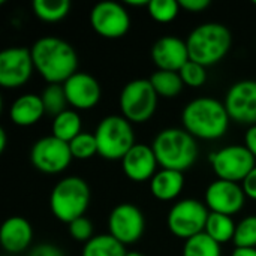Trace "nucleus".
<instances>
[{"instance_id": "16", "label": "nucleus", "mask_w": 256, "mask_h": 256, "mask_svg": "<svg viewBox=\"0 0 256 256\" xmlns=\"http://www.w3.org/2000/svg\"><path fill=\"white\" fill-rule=\"evenodd\" d=\"M63 88L68 104L75 111H88L94 108L102 98L99 81L87 72H75L63 82Z\"/></svg>"}, {"instance_id": "28", "label": "nucleus", "mask_w": 256, "mask_h": 256, "mask_svg": "<svg viewBox=\"0 0 256 256\" xmlns=\"http://www.w3.org/2000/svg\"><path fill=\"white\" fill-rule=\"evenodd\" d=\"M40 98H42L46 114H51V116L56 117L60 112H63L64 110H68L66 106L69 104H68V99H66V94H64L63 84H48L44 88Z\"/></svg>"}, {"instance_id": "23", "label": "nucleus", "mask_w": 256, "mask_h": 256, "mask_svg": "<svg viewBox=\"0 0 256 256\" xmlns=\"http://www.w3.org/2000/svg\"><path fill=\"white\" fill-rule=\"evenodd\" d=\"M236 226H237V224L232 220L231 216L210 212L204 232L222 246V244L234 240Z\"/></svg>"}, {"instance_id": "25", "label": "nucleus", "mask_w": 256, "mask_h": 256, "mask_svg": "<svg viewBox=\"0 0 256 256\" xmlns=\"http://www.w3.org/2000/svg\"><path fill=\"white\" fill-rule=\"evenodd\" d=\"M126 246L110 234L94 236L82 248L81 256H126Z\"/></svg>"}, {"instance_id": "33", "label": "nucleus", "mask_w": 256, "mask_h": 256, "mask_svg": "<svg viewBox=\"0 0 256 256\" xmlns=\"http://www.w3.org/2000/svg\"><path fill=\"white\" fill-rule=\"evenodd\" d=\"M68 231H69V236L75 240V242H78V243H87V242H90L94 236H93V225H92V222L86 218V216H82V218H80V219H76V220H74V222H70L69 225H68Z\"/></svg>"}, {"instance_id": "21", "label": "nucleus", "mask_w": 256, "mask_h": 256, "mask_svg": "<svg viewBox=\"0 0 256 256\" xmlns=\"http://www.w3.org/2000/svg\"><path fill=\"white\" fill-rule=\"evenodd\" d=\"M184 188V176L174 170H159L150 180V192L159 201H172Z\"/></svg>"}, {"instance_id": "18", "label": "nucleus", "mask_w": 256, "mask_h": 256, "mask_svg": "<svg viewBox=\"0 0 256 256\" xmlns=\"http://www.w3.org/2000/svg\"><path fill=\"white\" fill-rule=\"evenodd\" d=\"M158 159L152 146L135 144L122 159L124 176L134 183L150 182L158 172Z\"/></svg>"}, {"instance_id": "6", "label": "nucleus", "mask_w": 256, "mask_h": 256, "mask_svg": "<svg viewBox=\"0 0 256 256\" xmlns=\"http://www.w3.org/2000/svg\"><path fill=\"white\" fill-rule=\"evenodd\" d=\"M98 154L106 160H122L126 153L136 144L134 124L122 114L104 117L96 130Z\"/></svg>"}, {"instance_id": "19", "label": "nucleus", "mask_w": 256, "mask_h": 256, "mask_svg": "<svg viewBox=\"0 0 256 256\" xmlns=\"http://www.w3.org/2000/svg\"><path fill=\"white\" fill-rule=\"evenodd\" d=\"M33 240L30 222L21 216L8 218L0 228V244L9 255H18L28 249Z\"/></svg>"}, {"instance_id": "13", "label": "nucleus", "mask_w": 256, "mask_h": 256, "mask_svg": "<svg viewBox=\"0 0 256 256\" xmlns=\"http://www.w3.org/2000/svg\"><path fill=\"white\" fill-rule=\"evenodd\" d=\"M34 70L32 52L24 46H9L0 52V86L3 88H20Z\"/></svg>"}, {"instance_id": "27", "label": "nucleus", "mask_w": 256, "mask_h": 256, "mask_svg": "<svg viewBox=\"0 0 256 256\" xmlns=\"http://www.w3.org/2000/svg\"><path fill=\"white\" fill-rule=\"evenodd\" d=\"M183 256H222V249L219 243L201 232L184 242Z\"/></svg>"}, {"instance_id": "8", "label": "nucleus", "mask_w": 256, "mask_h": 256, "mask_svg": "<svg viewBox=\"0 0 256 256\" xmlns=\"http://www.w3.org/2000/svg\"><path fill=\"white\" fill-rule=\"evenodd\" d=\"M208 214L210 210L202 201L186 198L171 207L166 218V225L172 236L186 242L204 232Z\"/></svg>"}, {"instance_id": "39", "label": "nucleus", "mask_w": 256, "mask_h": 256, "mask_svg": "<svg viewBox=\"0 0 256 256\" xmlns=\"http://www.w3.org/2000/svg\"><path fill=\"white\" fill-rule=\"evenodd\" d=\"M124 4L132 6V8H142V6H146V8H147L148 2H146V0H126V3H124Z\"/></svg>"}, {"instance_id": "26", "label": "nucleus", "mask_w": 256, "mask_h": 256, "mask_svg": "<svg viewBox=\"0 0 256 256\" xmlns=\"http://www.w3.org/2000/svg\"><path fill=\"white\" fill-rule=\"evenodd\" d=\"M32 9L40 21L57 22L69 14L70 3L68 0H34Z\"/></svg>"}, {"instance_id": "14", "label": "nucleus", "mask_w": 256, "mask_h": 256, "mask_svg": "<svg viewBox=\"0 0 256 256\" xmlns=\"http://www.w3.org/2000/svg\"><path fill=\"white\" fill-rule=\"evenodd\" d=\"M231 122L254 126L256 124V80L234 82L224 99Z\"/></svg>"}, {"instance_id": "9", "label": "nucleus", "mask_w": 256, "mask_h": 256, "mask_svg": "<svg viewBox=\"0 0 256 256\" xmlns=\"http://www.w3.org/2000/svg\"><path fill=\"white\" fill-rule=\"evenodd\" d=\"M213 172L219 180L243 183L256 166L254 154L240 144H232L213 152L208 158Z\"/></svg>"}, {"instance_id": "24", "label": "nucleus", "mask_w": 256, "mask_h": 256, "mask_svg": "<svg viewBox=\"0 0 256 256\" xmlns=\"http://www.w3.org/2000/svg\"><path fill=\"white\" fill-rule=\"evenodd\" d=\"M150 82L159 98L174 99L183 92V81L178 72L172 70H156L150 78Z\"/></svg>"}, {"instance_id": "42", "label": "nucleus", "mask_w": 256, "mask_h": 256, "mask_svg": "<svg viewBox=\"0 0 256 256\" xmlns=\"http://www.w3.org/2000/svg\"><path fill=\"white\" fill-rule=\"evenodd\" d=\"M254 4H255V6H256V0H255V2H254Z\"/></svg>"}, {"instance_id": "4", "label": "nucleus", "mask_w": 256, "mask_h": 256, "mask_svg": "<svg viewBox=\"0 0 256 256\" xmlns=\"http://www.w3.org/2000/svg\"><path fill=\"white\" fill-rule=\"evenodd\" d=\"M186 44L190 60L208 68L226 57L232 45V34L222 22H204L189 33Z\"/></svg>"}, {"instance_id": "38", "label": "nucleus", "mask_w": 256, "mask_h": 256, "mask_svg": "<svg viewBox=\"0 0 256 256\" xmlns=\"http://www.w3.org/2000/svg\"><path fill=\"white\" fill-rule=\"evenodd\" d=\"M231 256H256V249H242V248H236Z\"/></svg>"}, {"instance_id": "17", "label": "nucleus", "mask_w": 256, "mask_h": 256, "mask_svg": "<svg viewBox=\"0 0 256 256\" xmlns=\"http://www.w3.org/2000/svg\"><path fill=\"white\" fill-rule=\"evenodd\" d=\"M150 56L159 70L180 72V69L190 60L186 40L174 34L159 38L153 44Z\"/></svg>"}, {"instance_id": "11", "label": "nucleus", "mask_w": 256, "mask_h": 256, "mask_svg": "<svg viewBox=\"0 0 256 256\" xmlns=\"http://www.w3.org/2000/svg\"><path fill=\"white\" fill-rule=\"evenodd\" d=\"M90 26L100 38L120 39L130 28V15L122 3L100 2L90 10Z\"/></svg>"}, {"instance_id": "7", "label": "nucleus", "mask_w": 256, "mask_h": 256, "mask_svg": "<svg viewBox=\"0 0 256 256\" xmlns=\"http://www.w3.org/2000/svg\"><path fill=\"white\" fill-rule=\"evenodd\" d=\"M159 96L154 92L150 80L136 78L129 81L120 93L122 116L132 124L148 122L158 110Z\"/></svg>"}, {"instance_id": "37", "label": "nucleus", "mask_w": 256, "mask_h": 256, "mask_svg": "<svg viewBox=\"0 0 256 256\" xmlns=\"http://www.w3.org/2000/svg\"><path fill=\"white\" fill-rule=\"evenodd\" d=\"M244 147L254 154L256 159V124L249 126L244 134Z\"/></svg>"}, {"instance_id": "2", "label": "nucleus", "mask_w": 256, "mask_h": 256, "mask_svg": "<svg viewBox=\"0 0 256 256\" xmlns=\"http://www.w3.org/2000/svg\"><path fill=\"white\" fill-rule=\"evenodd\" d=\"M230 116L224 102L214 98H196L186 104L182 112L183 129L195 140L216 141L222 138L230 128Z\"/></svg>"}, {"instance_id": "15", "label": "nucleus", "mask_w": 256, "mask_h": 256, "mask_svg": "<svg viewBox=\"0 0 256 256\" xmlns=\"http://www.w3.org/2000/svg\"><path fill=\"white\" fill-rule=\"evenodd\" d=\"M246 194L240 183L214 180L208 184L204 196V204L213 213H220L226 216H234L246 204Z\"/></svg>"}, {"instance_id": "31", "label": "nucleus", "mask_w": 256, "mask_h": 256, "mask_svg": "<svg viewBox=\"0 0 256 256\" xmlns=\"http://www.w3.org/2000/svg\"><path fill=\"white\" fill-rule=\"evenodd\" d=\"M180 3L176 0H150L147 4L148 15L162 24H168L174 21L178 15Z\"/></svg>"}, {"instance_id": "36", "label": "nucleus", "mask_w": 256, "mask_h": 256, "mask_svg": "<svg viewBox=\"0 0 256 256\" xmlns=\"http://www.w3.org/2000/svg\"><path fill=\"white\" fill-rule=\"evenodd\" d=\"M242 188H243L248 198L256 201V166L249 172V176L243 180Z\"/></svg>"}, {"instance_id": "3", "label": "nucleus", "mask_w": 256, "mask_h": 256, "mask_svg": "<svg viewBox=\"0 0 256 256\" xmlns=\"http://www.w3.org/2000/svg\"><path fill=\"white\" fill-rule=\"evenodd\" d=\"M152 148L162 170L184 172L198 159L196 140L183 128L162 129L153 140Z\"/></svg>"}, {"instance_id": "5", "label": "nucleus", "mask_w": 256, "mask_h": 256, "mask_svg": "<svg viewBox=\"0 0 256 256\" xmlns=\"http://www.w3.org/2000/svg\"><path fill=\"white\" fill-rule=\"evenodd\" d=\"M90 206V188L78 176H69L56 183L50 195V208L52 216L69 225L82 218Z\"/></svg>"}, {"instance_id": "22", "label": "nucleus", "mask_w": 256, "mask_h": 256, "mask_svg": "<svg viewBox=\"0 0 256 256\" xmlns=\"http://www.w3.org/2000/svg\"><path fill=\"white\" fill-rule=\"evenodd\" d=\"M51 132L52 136L64 142H70L82 132V122L80 114L75 110H64L63 112L54 117Z\"/></svg>"}, {"instance_id": "32", "label": "nucleus", "mask_w": 256, "mask_h": 256, "mask_svg": "<svg viewBox=\"0 0 256 256\" xmlns=\"http://www.w3.org/2000/svg\"><path fill=\"white\" fill-rule=\"evenodd\" d=\"M178 74L182 76L183 84L186 87H190V88H200L207 81V68L196 63V62H192V60H189L180 69Z\"/></svg>"}, {"instance_id": "40", "label": "nucleus", "mask_w": 256, "mask_h": 256, "mask_svg": "<svg viewBox=\"0 0 256 256\" xmlns=\"http://www.w3.org/2000/svg\"><path fill=\"white\" fill-rule=\"evenodd\" d=\"M6 144H8L6 130H4V129H0V153H3V152H4V148H6Z\"/></svg>"}, {"instance_id": "29", "label": "nucleus", "mask_w": 256, "mask_h": 256, "mask_svg": "<svg viewBox=\"0 0 256 256\" xmlns=\"http://www.w3.org/2000/svg\"><path fill=\"white\" fill-rule=\"evenodd\" d=\"M232 243L236 248L256 249V214L246 216L237 224Z\"/></svg>"}, {"instance_id": "35", "label": "nucleus", "mask_w": 256, "mask_h": 256, "mask_svg": "<svg viewBox=\"0 0 256 256\" xmlns=\"http://www.w3.org/2000/svg\"><path fill=\"white\" fill-rule=\"evenodd\" d=\"M180 8L188 10V12H202L210 6V0H180Z\"/></svg>"}, {"instance_id": "34", "label": "nucleus", "mask_w": 256, "mask_h": 256, "mask_svg": "<svg viewBox=\"0 0 256 256\" xmlns=\"http://www.w3.org/2000/svg\"><path fill=\"white\" fill-rule=\"evenodd\" d=\"M28 256H64L63 250L54 244H48V243H42L34 246Z\"/></svg>"}, {"instance_id": "1", "label": "nucleus", "mask_w": 256, "mask_h": 256, "mask_svg": "<svg viewBox=\"0 0 256 256\" xmlns=\"http://www.w3.org/2000/svg\"><path fill=\"white\" fill-rule=\"evenodd\" d=\"M36 72L48 84H63L78 68L75 48L57 36L39 38L30 48Z\"/></svg>"}, {"instance_id": "12", "label": "nucleus", "mask_w": 256, "mask_h": 256, "mask_svg": "<svg viewBox=\"0 0 256 256\" xmlns=\"http://www.w3.org/2000/svg\"><path fill=\"white\" fill-rule=\"evenodd\" d=\"M146 231V218L142 212L130 202L118 204L108 216V234L123 246L135 244Z\"/></svg>"}, {"instance_id": "30", "label": "nucleus", "mask_w": 256, "mask_h": 256, "mask_svg": "<svg viewBox=\"0 0 256 256\" xmlns=\"http://www.w3.org/2000/svg\"><path fill=\"white\" fill-rule=\"evenodd\" d=\"M69 148L74 159L78 160H87L98 154V142L94 134L90 132H81L78 136H75L69 142Z\"/></svg>"}, {"instance_id": "10", "label": "nucleus", "mask_w": 256, "mask_h": 256, "mask_svg": "<svg viewBox=\"0 0 256 256\" xmlns=\"http://www.w3.org/2000/svg\"><path fill=\"white\" fill-rule=\"evenodd\" d=\"M69 142L52 135L38 140L30 150L32 165L44 174H60L68 170L72 162Z\"/></svg>"}, {"instance_id": "20", "label": "nucleus", "mask_w": 256, "mask_h": 256, "mask_svg": "<svg viewBox=\"0 0 256 256\" xmlns=\"http://www.w3.org/2000/svg\"><path fill=\"white\" fill-rule=\"evenodd\" d=\"M45 106L40 94L26 93L16 98L9 108V118L14 124L21 128H28L40 122L45 116Z\"/></svg>"}, {"instance_id": "41", "label": "nucleus", "mask_w": 256, "mask_h": 256, "mask_svg": "<svg viewBox=\"0 0 256 256\" xmlns=\"http://www.w3.org/2000/svg\"><path fill=\"white\" fill-rule=\"evenodd\" d=\"M126 256H144L142 254H140V252H128Z\"/></svg>"}]
</instances>
